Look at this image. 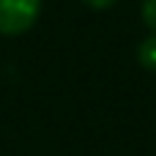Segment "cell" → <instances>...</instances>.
<instances>
[{
  "instance_id": "6da1fadb",
  "label": "cell",
  "mask_w": 156,
  "mask_h": 156,
  "mask_svg": "<svg viewBox=\"0 0 156 156\" xmlns=\"http://www.w3.org/2000/svg\"><path fill=\"white\" fill-rule=\"evenodd\" d=\"M41 0H0V36H19L36 25Z\"/></svg>"
},
{
  "instance_id": "7a4b0ae2",
  "label": "cell",
  "mask_w": 156,
  "mask_h": 156,
  "mask_svg": "<svg viewBox=\"0 0 156 156\" xmlns=\"http://www.w3.org/2000/svg\"><path fill=\"white\" fill-rule=\"evenodd\" d=\"M137 60H140L143 69L156 71V33H151L148 38L140 41V47H137Z\"/></svg>"
},
{
  "instance_id": "3957f363",
  "label": "cell",
  "mask_w": 156,
  "mask_h": 156,
  "mask_svg": "<svg viewBox=\"0 0 156 156\" xmlns=\"http://www.w3.org/2000/svg\"><path fill=\"white\" fill-rule=\"evenodd\" d=\"M140 14H143V22H145V27L156 33V0H143V8H140Z\"/></svg>"
},
{
  "instance_id": "277c9868",
  "label": "cell",
  "mask_w": 156,
  "mask_h": 156,
  "mask_svg": "<svg viewBox=\"0 0 156 156\" xmlns=\"http://www.w3.org/2000/svg\"><path fill=\"white\" fill-rule=\"evenodd\" d=\"M85 5H90V8H96V11H104V8H110V5H115L118 0H82Z\"/></svg>"
}]
</instances>
